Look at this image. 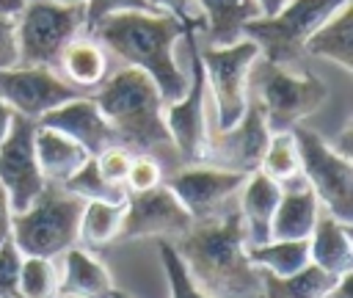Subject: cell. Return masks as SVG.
Returning <instances> with one entry per match:
<instances>
[{
    "instance_id": "cell-40",
    "label": "cell",
    "mask_w": 353,
    "mask_h": 298,
    "mask_svg": "<svg viewBox=\"0 0 353 298\" xmlns=\"http://www.w3.org/2000/svg\"><path fill=\"white\" fill-rule=\"evenodd\" d=\"M11 121H14V110L0 99V143H3V138L8 135V130H11Z\"/></svg>"
},
{
    "instance_id": "cell-17",
    "label": "cell",
    "mask_w": 353,
    "mask_h": 298,
    "mask_svg": "<svg viewBox=\"0 0 353 298\" xmlns=\"http://www.w3.org/2000/svg\"><path fill=\"white\" fill-rule=\"evenodd\" d=\"M320 201L303 177L281 185V199L270 218V237L281 240H306L320 218Z\"/></svg>"
},
{
    "instance_id": "cell-9",
    "label": "cell",
    "mask_w": 353,
    "mask_h": 298,
    "mask_svg": "<svg viewBox=\"0 0 353 298\" xmlns=\"http://www.w3.org/2000/svg\"><path fill=\"white\" fill-rule=\"evenodd\" d=\"M328 99V86L312 72H295L287 63H268L259 74L256 102L270 132L292 130Z\"/></svg>"
},
{
    "instance_id": "cell-33",
    "label": "cell",
    "mask_w": 353,
    "mask_h": 298,
    "mask_svg": "<svg viewBox=\"0 0 353 298\" xmlns=\"http://www.w3.org/2000/svg\"><path fill=\"white\" fill-rule=\"evenodd\" d=\"M94 160H97L99 174H102L108 182L124 185L127 168H130V163H132V152H130L127 146H121V143H110V146H105L99 155H94Z\"/></svg>"
},
{
    "instance_id": "cell-7",
    "label": "cell",
    "mask_w": 353,
    "mask_h": 298,
    "mask_svg": "<svg viewBox=\"0 0 353 298\" xmlns=\"http://www.w3.org/2000/svg\"><path fill=\"white\" fill-rule=\"evenodd\" d=\"M292 135L301 157L303 182L314 190L325 212L350 223L353 221V160L334 152V146L323 135H317L303 124H295Z\"/></svg>"
},
{
    "instance_id": "cell-22",
    "label": "cell",
    "mask_w": 353,
    "mask_h": 298,
    "mask_svg": "<svg viewBox=\"0 0 353 298\" xmlns=\"http://www.w3.org/2000/svg\"><path fill=\"white\" fill-rule=\"evenodd\" d=\"M33 149H36V160H39L44 182H55V185H63L91 157L77 141L39 121L33 132Z\"/></svg>"
},
{
    "instance_id": "cell-18",
    "label": "cell",
    "mask_w": 353,
    "mask_h": 298,
    "mask_svg": "<svg viewBox=\"0 0 353 298\" xmlns=\"http://www.w3.org/2000/svg\"><path fill=\"white\" fill-rule=\"evenodd\" d=\"M240 218L245 226V240L248 246L265 243L270 237V218L273 210L281 199V182H276L273 177H268L262 168L245 174L243 185H240Z\"/></svg>"
},
{
    "instance_id": "cell-4",
    "label": "cell",
    "mask_w": 353,
    "mask_h": 298,
    "mask_svg": "<svg viewBox=\"0 0 353 298\" xmlns=\"http://www.w3.org/2000/svg\"><path fill=\"white\" fill-rule=\"evenodd\" d=\"M83 199L69 188L47 182L44 190L19 212L11 215V243L28 257H61L77 246Z\"/></svg>"
},
{
    "instance_id": "cell-24",
    "label": "cell",
    "mask_w": 353,
    "mask_h": 298,
    "mask_svg": "<svg viewBox=\"0 0 353 298\" xmlns=\"http://www.w3.org/2000/svg\"><path fill=\"white\" fill-rule=\"evenodd\" d=\"M193 3L204 19V30L212 47L237 41L243 36V28L251 19L262 17L254 0H193Z\"/></svg>"
},
{
    "instance_id": "cell-11",
    "label": "cell",
    "mask_w": 353,
    "mask_h": 298,
    "mask_svg": "<svg viewBox=\"0 0 353 298\" xmlns=\"http://www.w3.org/2000/svg\"><path fill=\"white\" fill-rule=\"evenodd\" d=\"M268 138H270V127L265 121V113L256 99H248L245 113L232 127H218L215 132L207 135V149L201 163L237 174H251L262 163Z\"/></svg>"
},
{
    "instance_id": "cell-30",
    "label": "cell",
    "mask_w": 353,
    "mask_h": 298,
    "mask_svg": "<svg viewBox=\"0 0 353 298\" xmlns=\"http://www.w3.org/2000/svg\"><path fill=\"white\" fill-rule=\"evenodd\" d=\"M63 188H69L74 196H80L83 201H124L127 199V190H124V185H113V182H108L102 174H99V168H97V160L94 157H88L66 182H63Z\"/></svg>"
},
{
    "instance_id": "cell-29",
    "label": "cell",
    "mask_w": 353,
    "mask_h": 298,
    "mask_svg": "<svg viewBox=\"0 0 353 298\" xmlns=\"http://www.w3.org/2000/svg\"><path fill=\"white\" fill-rule=\"evenodd\" d=\"M61 284V273L55 259L50 257H28L19 262V295L22 298H55Z\"/></svg>"
},
{
    "instance_id": "cell-31",
    "label": "cell",
    "mask_w": 353,
    "mask_h": 298,
    "mask_svg": "<svg viewBox=\"0 0 353 298\" xmlns=\"http://www.w3.org/2000/svg\"><path fill=\"white\" fill-rule=\"evenodd\" d=\"M157 251H160V262H163L165 281H168V298H210L190 281V276L168 237H157Z\"/></svg>"
},
{
    "instance_id": "cell-1",
    "label": "cell",
    "mask_w": 353,
    "mask_h": 298,
    "mask_svg": "<svg viewBox=\"0 0 353 298\" xmlns=\"http://www.w3.org/2000/svg\"><path fill=\"white\" fill-rule=\"evenodd\" d=\"M171 243L190 281L210 298H262L265 270L248 259L240 210L193 221Z\"/></svg>"
},
{
    "instance_id": "cell-27",
    "label": "cell",
    "mask_w": 353,
    "mask_h": 298,
    "mask_svg": "<svg viewBox=\"0 0 353 298\" xmlns=\"http://www.w3.org/2000/svg\"><path fill=\"white\" fill-rule=\"evenodd\" d=\"M124 218V201H83L80 223H77V243L88 248L108 246L119 237Z\"/></svg>"
},
{
    "instance_id": "cell-6",
    "label": "cell",
    "mask_w": 353,
    "mask_h": 298,
    "mask_svg": "<svg viewBox=\"0 0 353 298\" xmlns=\"http://www.w3.org/2000/svg\"><path fill=\"white\" fill-rule=\"evenodd\" d=\"M199 61L204 69L207 94L215 105L218 127H232L248 108V77L259 61V47L254 39L240 36L232 44H210L199 50Z\"/></svg>"
},
{
    "instance_id": "cell-37",
    "label": "cell",
    "mask_w": 353,
    "mask_h": 298,
    "mask_svg": "<svg viewBox=\"0 0 353 298\" xmlns=\"http://www.w3.org/2000/svg\"><path fill=\"white\" fill-rule=\"evenodd\" d=\"M19 63V41H17V17L0 14V69H11Z\"/></svg>"
},
{
    "instance_id": "cell-19",
    "label": "cell",
    "mask_w": 353,
    "mask_h": 298,
    "mask_svg": "<svg viewBox=\"0 0 353 298\" xmlns=\"http://www.w3.org/2000/svg\"><path fill=\"white\" fill-rule=\"evenodd\" d=\"M306 240H309V262H314L325 273L342 276V273L353 270L350 223L320 210V218H317V223Z\"/></svg>"
},
{
    "instance_id": "cell-43",
    "label": "cell",
    "mask_w": 353,
    "mask_h": 298,
    "mask_svg": "<svg viewBox=\"0 0 353 298\" xmlns=\"http://www.w3.org/2000/svg\"><path fill=\"white\" fill-rule=\"evenodd\" d=\"M55 3H66V6H83L85 0H55Z\"/></svg>"
},
{
    "instance_id": "cell-25",
    "label": "cell",
    "mask_w": 353,
    "mask_h": 298,
    "mask_svg": "<svg viewBox=\"0 0 353 298\" xmlns=\"http://www.w3.org/2000/svg\"><path fill=\"white\" fill-rule=\"evenodd\" d=\"M336 279L339 276L325 273L314 262H309L306 268H301L298 273H290V276L265 273L262 298H325L331 292V287L336 284Z\"/></svg>"
},
{
    "instance_id": "cell-39",
    "label": "cell",
    "mask_w": 353,
    "mask_h": 298,
    "mask_svg": "<svg viewBox=\"0 0 353 298\" xmlns=\"http://www.w3.org/2000/svg\"><path fill=\"white\" fill-rule=\"evenodd\" d=\"M350 138H353V124L347 121L345 127H342V132L334 138V141H328L331 146H334V152H339L342 157H347V160H353V149H350Z\"/></svg>"
},
{
    "instance_id": "cell-35",
    "label": "cell",
    "mask_w": 353,
    "mask_h": 298,
    "mask_svg": "<svg viewBox=\"0 0 353 298\" xmlns=\"http://www.w3.org/2000/svg\"><path fill=\"white\" fill-rule=\"evenodd\" d=\"M119 11H149V6L146 0H85L83 3L85 30H91L102 17H110Z\"/></svg>"
},
{
    "instance_id": "cell-44",
    "label": "cell",
    "mask_w": 353,
    "mask_h": 298,
    "mask_svg": "<svg viewBox=\"0 0 353 298\" xmlns=\"http://www.w3.org/2000/svg\"><path fill=\"white\" fill-rule=\"evenodd\" d=\"M108 298H130V295H127V292H119V290H110Z\"/></svg>"
},
{
    "instance_id": "cell-34",
    "label": "cell",
    "mask_w": 353,
    "mask_h": 298,
    "mask_svg": "<svg viewBox=\"0 0 353 298\" xmlns=\"http://www.w3.org/2000/svg\"><path fill=\"white\" fill-rule=\"evenodd\" d=\"M19 248L8 240L0 243V298H22L19 295Z\"/></svg>"
},
{
    "instance_id": "cell-3",
    "label": "cell",
    "mask_w": 353,
    "mask_h": 298,
    "mask_svg": "<svg viewBox=\"0 0 353 298\" xmlns=\"http://www.w3.org/2000/svg\"><path fill=\"white\" fill-rule=\"evenodd\" d=\"M91 97L113 127L119 143L130 152H152L157 146L171 143L163 121L165 99L146 72L124 66L108 74Z\"/></svg>"
},
{
    "instance_id": "cell-42",
    "label": "cell",
    "mask_w": 353,
    "mask_h": 298,
    "mask_svg": "<svg viewBox=\"0 0 353 298\" xmlns=\"http://www.w3.org/2000/svg\"><path fill=\"white\" fill-rule=\"evenodd\" d=\"M28 0H0V14H8V17H17L22 8H25Z\"/></svg>"
},
{
    "instance_id": "cell-8",
    "label": "cell",
    "mask_w": 353,
    "mask_h": 298,
    "mask_svg": "<svg viewBox=\"0 0 353 298\" xmlns=\"http://www.w3.org/2000/svg\"><path fill=\"white\" fill-rule=\"evenodd\" d=\"M85 28L83 6H66L55 0H28L17 14V41L19 63L52 66L58 63L63 47L80 36Z\"/></svg>"
},
{
    "instance_id": "cell-13",
    "label": "cell",
    "mask_w": 353,
    "mask_h": 298,
    "mask_svg": "<svg viewBox=\"0 0 353 298\" xmlns=\"http://www.w3.org/2000/svg\"><path fill=\"white\" fill-rule=\"evenodd\" d=\"M74 86H69L52 66L17 63L11 69H0V99L19 116L39 121L47 110L61 102L77 97Z\"/></svg>"
},
{
    "instance_id": "cell-36",
    "label": "cell",
    "mask_w": 353,
    "mask_h": 298,
    "mask_svg": "<svg viewBox=\"0 0 353 298\" xmlns=\"http://www.w3.org/2000/svg\"><path fill=\"white\" fill-rule=\"evenodd\" d=\"M149 11H160V14H171L174 19H179L188 30H199V25H204L199 8L193 0H146Z\"/></svg>"
},
{
    "instance_id": "cell-45",
    "label": "cell",
    "mask_w": 353,
    "mask_h": 298,
    "mask_svg": "<svg viewBox=\"0 0 353 298\" xmlns=\"http://www.w3.org/2000/svg\"><path fill=\"white\" fill-rule=\"evenodd\" d=\"M55 298H66V295H55Z\"/></svg>"
},
{
    "instance_id": "cell-41",
    "label": "cell",
    "mask_w": 353,
    "mask_h": 298,
    "mask_svg": "<svg viewBox=\"0 0 353 298\" xmlns=\"http://www.w3.org/2000/svg\"><path fill=\"white\" fill-rule=\"evenodd\" d=\"M254 3L259 6V14H262V17H273L287 0H254Z\"/></svg>"
},
{
    "instance_id": "cell-5",
    "label": "cell",
    "mask_w": 353,
    "mask_h": 298,
    "mask_svg": "<svg viewBox=\"0 0 353 298\" xmlns=\"http://www.w3.org/2000/svg\"><path fill=\"white\" fill-rule=\"evenodd\" d=\"M347 0H287L273 17H256L243 28L268 63L292 66L303 55L306 39Z\"/></svg>"
},
{
    "instance_id": "cell-16",
    "label": "cell",
    "mask_w": 353,
    "mask_h": 298,
    "mask_svg": "<svg viewBox=\"0 0 353 298\" xmlns=\"http://www.w3.org/2000/svg\"><path fill=\"white\" fill-rule=\"evenodd\" d=\"M39 124L52 127V130L69 135V138L77 141L91 157L99 155L105 146L119 143V138H116L113 127L108 124V119L102 116L97 99L88 97V94H77V97L61 102L58 108L47 110V113L39 119Z\"/></svg>"
},
{
    "instance_id": "cell-23",
    "label": "cell",
    "mask_w": 353,
    "mask_h": 298,
    "mask_svg": "<svg viewBox=\"0 0 353 298\" xmlns=\"http://www.w3.org/2000/svg\"><path fill=\"white\" fill-rule=\"evenodd\" d=\"M303 55L325 58L345 72H353V0L339 6L303 44Z\"/></svg>"
},
{
    "instance_id": "cell-2",
    "label": "cell",
    "mask_w": 353,
    "mask_h": 298,
    "mask_svg": "<svg viewBox=\"0 0 353 298\" xmlns=\"http://www.w3.org/2000/svg\"><path fill=\"white\" fill-rule=\"evenodd\" d=\"M88 33L127 66L146 72L165 102L182 97L188 88V72H182L176 61V44L185 36V25L171 14L119 11L102 17Z\"/></svg>"
},
{
    "instance_id": "cell-38",
    "label": "cell",
    "mask_w": 353,
    "mask_h": 298,
    "mask_svg": "<svg viewBox=\"0 0 353 298\" xmlns=\"http://www.w3.org/2000/svg\"><path fill=\"white\" fill-rule=\"evenodd\" d=\"M11 215H14V210H11L8 193H6V188L0 185V243L11 237Z\"/></svg>"
},
{
    "instance_id": "cell-20",
    "label": "cell",
    "mask_w": 353,
    "mask_h": 298,
    "mask_svg": "<svg viewBox=\"0 0 353 298\" xmlns=\"http://www.w3.org/2000/svg\"><path fill=\"white\" fill-rule=\"evenodd\" d=\"M63 265L58 268L61 273V284H58V295L66 298H108L113 290V279L110 270L85 248H66L63 254Z\"/></svg>"
},
{
    "instance_id": "cell-26",
    "label": "cell",
    "mask_w": 353,
    "mask_h": 298,
    "mask_svg": "<svg viewBox=\"0 0 353 298\" xmlns=\"http://www.w3.org/2000/svg\"><path fill=\"white\" fill-rule=\"evenodd\" d=\"M248 259L273 276H290L309 265V240H281L268 237L265 243L248 246Z\"/></svg>"
},
{
    "instance_id": "cell-21",
    "label": "cell",
    "mask_w": 353,
    "mask_h": 298,
    "mask_svg": "<svg viewBox=\"0 0 353 298\" xmlns=\"http://www.w3.org/2000/svg\"><path fill=\"white\" fill-rule=\"evenodd\" d=\"M55 72L77 91H97L108 77V50L94 36H74L63 47Z\"/></svg>"
},
{
    "instance_id": "cell-12",
    "label": "cell",
    "mask_w": 353,
    "mask_h": 298,
    "mask_svg": "<svg viewBox=\"0 0 353 298\" xmlns=\"http://www.w3.org/2000/svg\"><path fill=\"white\" fill-rule=\"evenodd\" d=\"M193 223L190 212L174 196V190L160 182L149 190L127 193L124 218L116 240H143V237H179Z\"/></svg>"
},
{
    "instance_id": "cell-10",
    "label": "cell",
    "mask_w": 353,
    "mask_h": 298,
    "mask_svg": "<svg viewBox=\"0 0 353 298\" xmlns=\"http://www.w3.org/2000/svg\"><path fill=\"white\" fill-rule=\"evenodd\" d=\"M188 44H190V72H188V88L182 97L171 99L163 105V121L171 138V146L176 155L185 160V166L201 163L204 149H207V83H204V69L199 61V47H196V30H188Z\"/></svg>"
},
{
    "instance_id": "cell-32",
    "label": "cell",
    "mask_w": 353,
    "mask_h": 298,
    "mask_svg": "<svg viewBox=\"0 0 353 298\" xmlns=\"http://www.w3.org/2000/svg\"><path fill=\"white\" fill-rule=\"evenodd\" d=\"M160 182H163L160 163L149 152L132 155V163H130L127 177H124V190L127 193H138V190H149V188H154Z\"/></svg>"
},
{
    "instance_id": "cell-15",
    "label": "cell",
    "mask_w": 353,
    "mask_h": 298,
    "mask_svg": "<svg viewBox=\"0 0 353 298\" xmlns=\"http://www.w3.org/2000/svg\"><path fill=\"white\" fill-rule=\"evenodd\" d=\"M245 174L226 171L210 163H193L176 171L165 185L174 190V196L182 201V207L190 212L193 221L210 218L221 212V207L240 190Z\"/></svg>"
},
{
    "instance_id": "cell-28",
    "label": "cell",
    "mask_w": 353,
    "mask_h": 298,
    "mask_svg": "<svg viewBox=\"0 0 353 298\" xmlns=\"http://www.w3.org/2000/svg\"><path fill=\"white\" fill-rule=\"evenodd\" d=\"M259 168L268 177H273L276 182H281V185H287V182L301 177V157H298V146H295L292 130L270 132Z\"/></svg>"
},
{
    "instance_id": "cell-14",
    "label": "cell",
    "mask_w": 353,
    "mask_h": 298,
    "mask_svg": "<svg viewBox=\"0 0 353 298\" xmlns=\"http://www.w3.org/2000/svg\"><path fill=\"white\" fill-rule=\"evenodd\" d=\"M33 132H36V121L14 113L11 130L0 143V185L8 193L14 212L25 210L47 185L36 160Z\"/></svg>"
}]
</instances>
